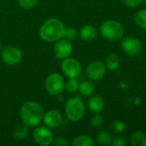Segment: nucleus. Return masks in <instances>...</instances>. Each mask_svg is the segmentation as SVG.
<instances>
[{
    "label": "nucleus",
    "mask_w": 146,
    "mask_h": 146,
    "mask_svg": "<svg viewBox=\"0 0 146 146\" xmlns=\"http://www.w3.org/2000/svg\"><path fill=\"white\" fill-rule=\"evenodd\" d=\"M44 116V110L40 104L34 101H27L22 104L20 109V117L28 127L39 126Z\"/></svg>",
    "instance_id": "nucleus-1"
},
{
    "label": "nucleus",
    "mask_w": 146,
    "mask_h": 146,
    "mask_svg": "<svg viewBox=\"0 0 146 146\" xmlns=\"http://www.w3.org/2000/svg\"><path fill=\"white\" fill-rule=\"evenodd\" d=\"M65 27L64 23L56 18H50L44 21L40 28V37L46 42H56L64 38Z\"/></svg>",
    "instance_id": "nucleus-2"
},
{
    "label": "nucleus",
    "mask_w": 146,
    "mask_h": 146,
    "mask_svg": "<svg viewBox=\"0 0 146 146\" xmlns=\"http://www.w3.org/2000/svg\"><path fill=\"white\" fill-rule=\"evenodd\" d=\"M99 31L103 38L111 41L119 40L124 35V28L122 25L119 21L114 20L104 21L101 25Z\"/></svg>",
    "instance_id": "nucleus-3"
},
{
    "label": "nucleus",
    "mask_w": 146,
    "mask_h": 146,
    "mask_svg": "<svg viewBox=\"0 0 146 146\" xmlns=\"http://www.w3.org/2000/svg\"><path fill=\"white\" fill-rule=\"evenodd\" d=\"M65 111L70 121H78L83 117L85 113L84 103L79 97L71 98L66 102Z\"/></svg>",
    "instance_id": "nucleus-4"
},
{
    "label": "nucleus",
    "mask_w": 146,
    "mask_h": 146,
    "mask_svg": "<svg viewBox=\"0 0 146 146\" xmlns=\"http://www.w3.org/2000/svg\"><path fill=\"white\" fill-rule=\"evenodd\" d=\"M45 87L46 92L52 96H58L61 94L65 88L63 77L57 73L50 74L45 80Z\"/></svg>",
    "instance_id": "nucleus-5"
},
{
    "label": "nucleus",
    "mask_w": 146,
    "mask_h": 146,
    "mask_svg": "<svg viewBox=\"0 0 146 146\" xmlns=\"http://www.w3.org/2000/svg\"><path fill=\"white\" fill-rule=\"evenodd\" d=\"M61 69L64 74L69 79H76L82 73V65L75 58L67 57L62 60Z\"/></svg>",
    "instance_id": "nucleus-6"
},
{
    "label": "nucleus",
    "mask_w": 146,
    "mask_h": 146,
    "mask_svg": "<svg viewBox=\"0 0 146 146\" xmlns=\"http://www.w3.org/2000/svg\"><path fill=\"white\" fill-rule=\"evenodd\" d=\"M120 45L124 52L130 56H139L142 52V43L133 36L125 38Z\"/></svg>",
    "instance_id": "nucleus-7"
},
{
    "label": "nucleus",
    "mask_w": 146,
    "mask_h": 146,
    "mask_svg": "<svg viewBox=\"0 0 146 146\" xmlns=\"http://www.w3.org/2000/svg\"><path fill=\"white\" fill-rule=\"evenodd\" d=\"M1 58L3 62L9 66L18 64L22 59V54L20 49L15 46H8L3 49L1 53Z\"/></svg>",
    "instance_id": "nucleus-8"
},
{
    "label": "nucleus",
    "mask_w": 146,
    "mask_h": 146,
    "mask_svg": "<svg viewBox=\"0 0 146 146\" xmlns=\"http://www.w3.org/2000/svg\"><path fill=\"white\" fill-rule=\"evenodd\" d=\"M107 72V67L102 61H95L91 62L86 68L87 77L93 81L102 80Z\"/></svg>",
    "instance_id": "nucleus-9"
},
{
    "label": "nucleus",
    "mask_w": 146,
    "mask_h": 146,
    "mask_svg": "<svg viewBox=\"0 0 146 146\" xmlns=\"http://www.w3.org/2000/svg\"><path fill=\"white\" fill-rule=\"evenodd\" d=\"M33 138L34 141L41 146H47L52 144V133L45 127H35L33 132Z\"/></svg>",
    "instance_id": "nucleus-10"
},
{
    "label": "nucleus",
    "mask_w": 146,
    "mask_h": 146,
    "mask_svg": "<svg viewBox=\"0 0 146 146\" xmlns=\"http://www.w3.org/2000/svg\"><path fill=\"white\" fill-rule=\"evenodd\" d=\"M72 52V45L67 39H59L53 45V54L57 59L64 60L71 56Z\"/></svg>",
    "instance_id": "nucleus-11"
},
{
    "label": "nucleus",
    "mask_w": 146,
    "mask_h": 146,
    "mask_svg": "<svg viewBox=\"0 0 146 146\" xmlns=\"http://www.w3.org/2000/svg\"><path fill=\"white\" fill-rule=\"evenodd\" d=\"M44 124L49 128H56L62 122V115L56 110H51L44 113L43 121Z\"/></svg>",
    "instance_id": "nucleus-12"
},
{
    "label": "nucleus",
    "mask_w": 146,
    "mask_h": 146,
    "mask_svg": "<svg viewBox=\"0 0 146 146\" xmlns=\"http://www.w3.org/2000/svg\"><path fill=\"white\" fill-rule=\"evenodd\" d=\"M88 107H89V110L94 114H100L104 110V107H105L104 100L102 99L101 96L95 95L89 99Z\"/></svg>",
    "instance_id": "nucleus-13"
},
{
    "label": "nucleus",
    "mask_w": 146,
    "mask_h": 146,
    "mask_svg": "<svg viewBox=\"0 0 146 146\" xmlns=\"http://www.w3.org/2000/svg\"><path fill=\"white\" fill-rule=\"evenodd\" d=\"M80 38L85 41H90L96 38L97 29L91 25H85L80 29Z\"/></svg>",
    "instance_id": "nucleus-14"
},
{
    "label": "nucleus",
    "mask_w": 146,
    "mask_h": 146,
    "mask_svg": "<svg viewBox=\"0 0 146 146\" xmlns=\"http://www.w3.org/2000/svg\"><path fill=\"white\" fill-rule=\"evenodd\" d=\"M106 67L112 71L117 70L120 68V57L115 53L109 54L106 58Z\"/></svg>",
    "instance_id": "nucleus-15"
},
{
    "label": "nucleus",
    "mask_w": 146,
    "mask_h": 146,
    "mask_svg": "<svg viewBox=\"0 0 146 146\" xmlns=\"http://www.w3.org/2000/svg\"><path fill=\"white\" fill-rule=\"evenodd\" d=\"M71 145L73 146H94L95 142L90 136L79 135L73 139Z\"/></svg>",
    "instance_id": "nucleus-16"
},
{
    "label": "nucleus",
    "mask_w": 146,
    "mask_h": 146,
    "mask_svg": "<svg viewBox=\"0 0 146 146\" xmlns=\"http://www.w3.org/2000/svg\"><path fill=\"white\" fill-rule=\"evenodd\" d=\"M131 144L133 146H146V135L140 131L134 132L131 137Z\"/></svg>",
    "instance_id": "nucleus-17"
},
{
    "label": "nucleus",
    "mask_w": 146,
    "mask_h": 146,
    "mask_svg": "<svg viewBox=\"0 0 146 146\" xmlns=\"http://www.w3.org/2000/svg\"><path fill=\"white\" fill-rule=\"evenodd\" d=\"M78 91L83 96H90L95 92V86L91 81L85 80L79 84Z\"/></svg>",
    "instance_id": "nucleus-18"
},
{
    "label": "nucleus",
    "mask_w": 146,
    "mask_h": 146,
    "mask_svg": "<svg viewBox=\"0 0 146 146\" xmlns=\"http://www.w3.org/2000/svg\"><path fill=\"white\" fill-rule=\"evenodd\" d=\"M112 136L107 131H100L96 135V143L101 146H107L111 145Z\"/></svg>",
    "instance_id": "nucleus-19"
},
{
    "label": "nucleus",
    "mask_w": 146,
    "mask_h": 146,
    "mask_svg": "<svg viewBox=\"0 0 146 146\" xmlns=\"http://www.w3.org/2000/svg\"><path fill=\"white\" fill-rule=\"evenodd\" d=\"M28 132H29L28 127L23 123L22 125H19L15 128L13 135L17 140H23L28 136Z\"/></svg>",
    "instance_id": "nucleus-20"
},
{
    "label": "nucleus",
    "mask_w": 146,
    "mask_h": 146,
    "mask_svg": "<svg viewBox=\"0 0 146 146\" xmlns=\"http://www.w3.org/2000/svg\"><path fill=\"white\" fill-rule=\"evenodd\" d=\"M134 21L138 27H139L140 28L146 29V9L139 10L136 14Z\"/></svg>",
    "instance_id": "nucleus-21"
},
{
    "label": "nucleus",
    "mask_w": 146,
    "mask_h": 146,
    "mask_svg": "<svg viewBox=\"0 0 146 146\" xmlns=\"http://www.w3.org/2000/svg\"><path fill=\"white\" fill-rule=\"evenodd\" d=\"M79 83L76 79H69L66 83H65V88L69 93H75L78 90Z\"/></svg>",
    "instance_id": "nucleus-22"
},
{
    "label": "nucleus",
    "mask_w": 146,
    "mask_h": 146,
    "mask_svg": "<svg viewBox=\"0 0 146 146\" xmlns=\"http://www.w3.org/2000/svg\"><path fill=\"white\" fill-rule=\"evenodd\" d=\"M64 38L68 41H73L77 38V32L74 27H68L65 30Z\"/></svg>",
    "instance_id": "nucleus-23"
},
{
    "label": "nucleus",
    "mask_w": 146,
    "mask_h": 146,
    "mask_svg": "<svg viewBox=\"0 0 146 146\" xmlns=\"http://www.w3.org/2000/svg\"><path fill=\"white\" fill-rule=\"evenodd\" d=\"M38 0H18L19 5L24 9H29L34 8L37 4Z\"/></svg>",
    "instance_id": "nucleus-24"
},
{
    "label": "nucleus",
    "mask_w": 146,
    "mask_h": 146,
    "mask_svg": "<svg viewBox=\"0 0 146 146\" xmlns=\"http://www.w3.org/2000/svg\"><path fill=\"white\" fill-rule=\"evenodd\" d=\"M90 123L94 127H99L103 124V117L100 114H95L90 120Z\"/></svg>",
    "instance_id": "nucleus-25"
},
{
    "label": "nucleus",
    "mask_w": 146,
    "mask_h": 146,
    "mask_svg": "<svg viewBox=\"0 0 146 146\" xmlns=\"http://www.w3.org/2000/svg\"><path fill=\"white\" fill-rule=\"evenodd\" d=\"M113 128L115 133H122L126 129V124L122 121H115L113 123Z\"/></svg>",
    "instance_id": "nucleus-26"
},
{
    "label": "nucleus",
    "mask_w": 146,
    "mask_h": 146,
    "mask_svg": "<svg viewBox=\"0 0 146 146\" xmlns=\"http://www.w3.org/2000/svg\"><path fill=\"white\" fill-rule=\"evenodd\" d=\"M143 1L144 0H124L125 4L130 8H136L139 6L143 3Z\"/></svg>",
    "instance_id": "nucleus-27"
},
{
    "label": "nucleus",
    "mask_w": 146,
    "mask_h": 146,
    "mask_svg": "<svg viewBox=\"0 0 146 146\" xmlns=\"http://www.w3.org/2000/svg\"><path fill=\"white\" fill-rule=\"evenodd\" d=\"M111 145L114 146H125L126 145V139L122 137H117L112 140Z\"/></svg>",
    "instance_id": "nucleus-28"
},
{
    "label": "nucleus",
    "mask_w": 146,
    "mask_h": 146,
    "mask_svg": "<svg viewBox=\"0 0 146 146\" xmlns=\"http://www.w3.org/2000/svg\"><path fill=\"white\" fill-rule=\"evenodd\" d=\"M53 145L55 146H67L68 145V142L64 138H57L55 139H53L52 141Z\"/></svg>",
    "instance_id": "nucleus-29"
},
{
    "label": "nucleus",
    "mask_w": 146,
    "mask_h": 146,
    "mask_svg": "<svg viewBox=\"0 0 146 146\" xmlns=\"http://www.w3.org/2000/svg\"><path fill=\"white\" fill-rule=\"evenodd\" d=\"M145 4H146V0H145Z\"/></svg>",
    "instance_id": "nucleus-30"
}]
</instances>
